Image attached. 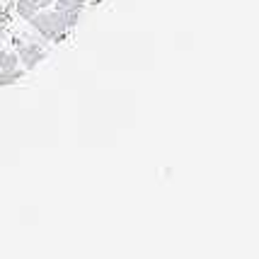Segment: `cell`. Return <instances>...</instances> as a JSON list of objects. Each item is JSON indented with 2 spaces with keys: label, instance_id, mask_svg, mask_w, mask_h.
<instances>
[{
  "label": "cell",
  "instance_id": "3957f363",
  "mask_svg": "<svg viewBox=\"0 0 259 259\" xmlns=\"http://www.w3.org/2000/svg\"><path fill=\"white\" fill-rule=\"evenodd\" d=\"M85 3H88V0H54V10L61 12V15L66 17L68 27L73 29V27L78 24L80 12L85 8Z\"/></svg>",
  "mask_w": 259,
  "mask_h": 259
},
{
  "label": "cell",
  "instance_id": "277c9868",
  "mask_svg": "<svg viewBox=\"0 0 259 259\" xmlns=\"http://www.w3.org/2000/svg\"><path fill=\"white\" fill-rule=\"evenodd\" d=\"M24 78V68H12V70H0V88L15 85Z\"/></svg>",
  "mask_w": 259,
  "mask_h": 259
},
{
  "label": "cell",
  "instance_id": "8992f818",
  "mask_svg": "<svg viewBox=\"0 0 259 259\" xmlns=\"http://www.w3.org/2000/svg\"><path fill=\"white\" fill-rule=\"evenodd\" d=\"M17 61H20V56H17L15 51L0 49V70H12V68H17Z\"/></svg>",
  "mask_w": 259,
  "mask_h": 259
},
{
  "label": "cell",
  "instance_id": "7a4b0ae2",
  "mask_svg": "<svg viewBox=\"0 0 259 259\" xmlns=\"http://www.w3.org/2000/svg\"><path fill=\"white\" fill-rule=\"evenodd\" d=\"M15 49H17L15 54H17L20 61L24 63V70L36 68L46 58V51L39 44H34V41H22V39H17V41H15Z\"/></svg>",
  "mask_w": 259,
  "mask_h": 259
},
{
  "label": "cell",
  "instance_id": "6da1fadb",
  "mask_svg": "<svg viewBox=\"0 0 259 259\" xmlns=\"http://www.w3.org/2000/svg\"><path fill=\"white\" fill-rule=\"evenodd\" d=\"M29 22H32L34 29L41 34L44 39H49V41H63L66 34L70 32L66 17H63L58 10H44V12L39 10Z\"/></svg>",
  "mask_w": 259,
  "mask_h": 259
},
{
  "label": "cell",
  "instance_id": "5b68a950",
  "mask_svg": "<svg viewBox=\"0 0 259 259\" xmlns=\"http://www.w3.org/2000/svg\"><path fill=\"white\" fill-rule=\"evenodd\" d=\"M15 10H17V15H20V17H24V20H32L34 15L39 12V8H36V3H34V0H17Z\"/></svg>",
  "mask_w": 259,
  "mask_h": 259
},
{
  "label": "cell",
  "instance_id": "52a82bcc",
  "mask_svg": "<svg viewBox=\"0 0 259 259\" xmlns=\"http://www.w3.org/2000/svg\"><path fill=\"white\" fill-rule=\"evenodd\" d=\"M34 3H36V8H39V10H46V8H51V5H54V0H34Z\"/></svg>",
  "mask_w": 259,
  "mask_h": 259
}]
</instances>
